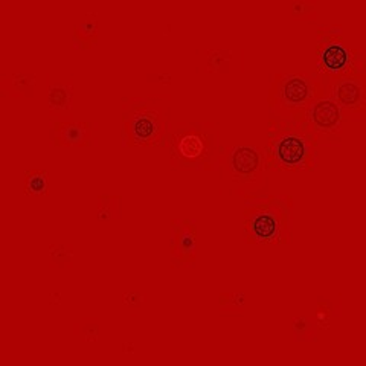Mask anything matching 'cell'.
I'll return each instance as SVG.
<instances>
[{
  "mask_svg": "<svg viewBox=\"0 0 366 366\" xmlns=\"http://www.w3.org/2000/svg\"><path fill=\"white\" fill-rule=\"evenodd\" d=\"M292 14L300 20H313L317 17V8L310 2H295L292 6Z\"/></svg>",
  "mask_w": 366,
  "mask_h": 366,
  "instance_id": "7402d4cb",
  "label": "cell"
},
{
  "mask_svg": "<svg viewBox=\"0 0 366 366\" xmlns=\"http://www.w3.org/2000/svg\"><path fill=\"white\" fill-rule=\"evenodd\" d=\"M343 112L337 106V102L330 95L317 98L313 104L308 107L305 124L319 139L320 137L337 136L342 132Z\"/></svg>",
  "mask_w": 366,
  "mask_h": 366,
  "instance_id": "9c48e42d",
  "label": "cell"
},
{
  "mask_svg": "<svg viewBox=\"0 0 366 366\" xmlns=\"http://www.w3.org/2000/svg\"><path fill=\"white\" fill-rule=\"evenodd\" d=\"M118 196H101L98 199V219L102 222L118 220L119 208H118Z\"/></svg>",
  "mask_w": 366,
  "mask_h": 366,
  "instance_id": "2e32d148",
  "label": "cell"
},
{
  "mask_svg": "<svg viewBox=\"0 0 366 366\" xmlns=\"http://www.w3.org/2000/svg\"><path fill=\"white\" fill-rule=\"evenodd\" d=\"M37 83V76L31 74H16L2 81V90L13 98L31 97L34 86Z\"/></svg>",
  "mask_w": 366,
  "mask_h": 366,
  "instance_id": "4fadbf2b",
  "label": "cell"
},
{
  "mask_svg": "<svg viewBox=\"0 0 366 366\" xmlns=\"http://www.w3.org/2000/svg\"><path fill=\"white\" fill-rule=\"evenodd\" d=\"M99 31H98V19L97 14L90 13L86 20L78 25L75 29V48H86L90 49L94 43L98 40Z\"/></svg>",
  "mask_w": 366,
  "mask_h": 366,
  "instance_id": "5bb4252c",
  "label": "cell"
},
{
  "mask_svg": "<svg viewBox=\"0 0 366 366\" xmlns=\"http://www.w3.org/2000/svg\"><path fill=\"white\" fill-rule=\"evenodd\" d=\"M98 328L99 325L97 320L83 319L81 322H78L75 325V333L86 342H95L98 337Z\"/></svg>",
  "mask_w": 366,
  "mask_h": 366,
  "instance_id": "ffe728a7",
  "label": "cell"
},
{
  "mask_svg": "<svg viewBox=\"0 0 366 366\" xmlns=\"http://www.w3.org/2000/svg\"><path fill=\"white\" fill-rule=\"evenodd\" d=\"M169 95H139L122 101L125 147H167L169 122L165 107Z\"/></svg>",
  "mask_w": 366,
  "mask_h": 366,
  "instance_id": "277c9868",
  "label": "cell"
},
{
  "mask_svg": "<svg viewBox=\"0 0 366 366\" xmlns=\"http://www.w3.org/2000/svg\"><path fill=\"white\" fill-rule=\"evenodd\" d=\"M169 164L183 171H212L219 160V132L212 122H169Z\"/></svg>",
  "mask_w": 366,
  "mask_h": 366,
  "instance_id": "3957f363",
  "label": "cell"
},
{
  "mask_svg": "<svg viewBox=\"0 0 366 366\" xmlns=\"http://www.w3.org/2000/svg\"><path fill=\"white\" fill-rule=\"evenodd\" d=\"M293 330L301 340H315L316 337V325L308 317H295Z\"/></svg>",
  "mask_w": 366,
  "mask_h": 366,
  "instance_id": "d6986e66",
  "label": "cell"
},
{
  "mask_svg": "<svg viewBox=\"0 0 366 366\" xmlns=\"http://www.w3.org/2000/svg\"><path fill=\"white\" fill-rule=\"evenodd\" d=\"M232 60V54L226 49H214L208 54V71L217 74L222 71L223 64Z\"/></svg>",
  "mask_w": 366,
  "mask_h": 366,
  "instance_id": "44dd1931",
  "label": "cell"
},
{
  "mask_svg": "<svg viewBox=\"0 0 366 366\" xmlns=\"http://www.w3.org/2000/svg\"><path fill=\"white\" fill-rule=\"evenodd\" d=\"M72 90L74 81L69 79L66 84H49L46 79V98H48L49 113L59 118H67L72 114Z\"/></svg>",
  "mask_w": 366,
  "mask_h": 366,
  "instance_id": "7c38bea8",
  "label": "cell"
},
{
  "mask_svg": "<svg viewBox=\"0 0 366 366\" xmlns=\"http://www.w3.org/2000/svg\"><path fill=\"white\" fill-rule=\"evenodd\" d=\"M224 177L235 185L239 197H250L249 192L262 183L266 171L264 152L255 145H226L219 156Z\"/></svg>",
  "mask_w": 366,
  "mask_h": 366,
  "instance_id": "52a82bcc",
  "label": "cell"
},
{
  "mask_svg": "<svg viewBox=\"0 0 366 366\" xmlns=\"http://www.w3.org/2000/svg\"><path fill=\"white\" fill-rule=\"evenodd\" d=\"M171 255L182 266H189L197 259V227L192 220L176 219L171 223Z\"/></svg>",
  "mask_w": 366,
  "mask_h": 366,
  "instance_id": "30bf717a",
  "label": "cell"
},
{
  "mask_svg": "<svg viewBox=\"0 0 366 366\" xmlns=\"http://www.w3.org/2000/svg\"><path fill=\"white\" fill-rule=\"evenodd\" d=\"M94 139V130L84 121L60 118L54 127V144L64 148L87 147Z\"/></svg>",
  "mask_w": 366,
  "mask_h": 366,
  "instance_id": "8fae6325",
  "label": "cell"
},
{
  "mask_svg": "<svg viewBox=\"0 0 366 366\" xmlns=\"http://www.w3.org/2000/svg\"><path fill=\"white\" fill-rule=\"evenodd\" d=\"M315 322L317 324V327L320 328H327L330 325V310L320 304L316 310V317H315Z\"/></svg>",
  "mask_w": 366,
  "mask_h": 366,
  "instance_id": "603a6c76",
  "label": "cell"
},
{
  "mask_svg": "<svg viewBox=\"0 0 366 366\" xmlns=\"http://www.w3.org/2000/svg\"><path fill=\"white\" fill-rule=\"evenodd\" d=\"M246 297L242 293H223L220 297V308L223 312H244Z\"/></svg>",
  "mask_w": 366,
  "mask_h": 366,
  "instance_id": "ac0fdd59",
  "label": "cell"
},
{
  "mask_svg": "<svg viewBox=\"0 0 366 366\" xmlns=\"http://www.w3.org/2000/svg\"><path fill=\"white\" fill-rule=\"evenodd\" d=\"M365 168H366V162H365Z\"/></svg>",
  "mask_w": 366,
  "mask_h": 366,
  "instance_id": "d4e9b609",
  "label": "cell"
},
{
  "mask_svg": "<svg viewBox=\"0 0 366 366\" xmlns=\"http://www.w3.org/2000/svg\"><path fill=\"white\" fill-rule=\"evenodd\" d=\"M49 261L56 269H67L74 262V252L66 246L55 244L49 249Z\"/></svg>",
  "mask_w": 366,
  "mask_h": 366,
  "instance_id": "e0dca14e",
  "label": "cell"
},
{
  "mask_svg": "<svg viewBox=\"0 0 366 366\" xmlns=\"http://www.w3.org/2000/svg\"><path fill=\"white\" fill-rule=\"evenodd\" d=\"M23 192L26 196H49V174L41 169H31L23 180Z\"/></svg>",
  "mask_w": 366,
  "mask_h": 366,
  "instance_id": "9a60e30c",
  "label": "cell"
},
{
  "mask_svg": "<svg viewBox=\"0 0 366 366\" xmlns=\"http://www.w3.org/2000/svg\"><path fill=\"white\" fill-rule=\"evenodd\" d=\"M324 95L325 92L317 75L307 72H280L273 76L267 104L280 118L305 122L308 107Z\"/></svg>",
  "mask_w": 366,
  "mask_h": 366,
  "instance_id": "8992f818",
  "label": "cell"
},
{
  "mask_svg": "<svg viewBox=\"0 0 366 366\" xmlns=\"http://www.w3.org/2000/svg\"><path fill=\"white\" fill-rule=\"evenodd\" d=\"M124 302L130 307L141 305L144 302V296L141 293H127L124 296Z\"/></svg>",
  "mask_w": 366,
  "mask_h": 366,
  "instance_id": "cb8c5ba5",
  "label": "cell"
},
{
  "mask_svg": "<svg viewBox=\"0 0 366 366\" xmlns=\"http://www.w3.org/2000/svg\"><path fill=\"white\" fill-rule=\"evenodd\" d=\"M316 75L324 87L325 95L335 79L365 74V52L360 48L354 49L345 41L340 25L320 28L316 34Z\"/></svg>",
  "mask_w": 366,
  "mask_h": 366,
  "instance_id": "5b68a950",
  "label": "cell"
},
{
  "mask_svg": "<svg viewBox=\"0 0 366 366\" xmlns=\"http://www.w3.org/2000/svg\"><path fill=\"white\" fill-rule=\"evenodd\" d=\"M343 114L350 118H363L366 114V75H348L335 79L328 94Z\"/></svg>",
  "mask_w": 366,
  "mask_h": 366,
  "instance_id": "ba28073f",
  "label": "cell"
},
{
  "mask_svg": "<svg viewBox=\"0 0 366 366\" xmlns=\"http://www.w3.org/2000/svg\"><path fill=\"white\" fill-rule=\"evenodd\" d=\"M295 202L289 194L247 197L243 211L244 242L257 246L290 244Z\"/></svg>",
  "mask_w": 366,
  "mask_h": 366,
  "instance_id": "7a4b0ae2",
  "label": "cell"
},
{
  "mask_svg": "<svg viewBox=\"0 0 366 366\" xmlns=\"http://www.w3.org/2000/svg\"><path fill=\"white\" fill-rule=\"evenodd\" d=\"M319 137L305 122L293 119H270L264 147L266 171L307 173L317 164Z\"/></svg>",
  "mask_w": 366,
  "mask_h": 366,
  "instance_id": "6da1fadb",
  "label": "cell"
}]
</instances>
